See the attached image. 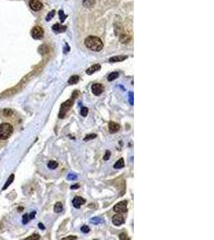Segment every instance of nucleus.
I'll return each instance as SVG.
<instances>
[{"mask_svg": "<svg viewBox=\"0 0 214 240\" xmlns=\"http://www.w3.org/2000/svg\"><path fill=\"white\" fill-rule=\"evenodd\" d=\"M128 95H129V102L130 104H132V105H133L134 104V97H133V92H129V94H128Z\"/></svg>", "mask_w": 214, "mask_h": 240, "instance_id": "34", "label": "nucleus"}, {"mask_svg": "<svg viewBox=\"0 0 214 240\" xmlns=\"http://www.w3.org/2000/svg\"><path fill=\"white\" fill-rule=\"evenodd\" d=\"M55 10H52L51 12H49L47 16L46 17V20H47V21H50V20H51V19H52V18L55 16Z\"/></svg>", "mask_w": 214, "mask_h": 240, "instance_id": "26", "label": "nucleus"}, {"mask_svg": "<svg viewBox=\"0 0 214 240\" xmlns=\"http://www.w3.org/2000/svg\"><path fill=\"white\" fill-rule=\"evenodd\" d=\"M13 127L9 123H3L0 125V139H7L13 133Z\"/></svg>", "mask_w": 214, "mask_h": 240, "instance_id": "2", "label": "nucleus"}, {"mask_svg": "<svg viewBox=\"0 0 214 240\" xmlns=\"http://www.w3.org/2000/svg\"><path fill=\"white\" fill-rule=\"evenodd\" d=\"M91 91L95 95L99 96L104 91V86L100 83H95L91 86Z\"/></svg>", "mask_w": 214, "mask_h": 240, "instance_id": "6", "label": "nucleus"}, {"mask_svg": "<svg viewBox=\"0 0 214 240\" xmlns=\"http://www.w3.org/2000/svg\"><path fill=\"white\" fill-rule=\"evenodd\" d=\"M69 239H77L76 236H68L67 238H63V240H69Z\"/></svg>", "mask_w": 214, "mask_h": 240, "instance_id": "36", "label": "nucleus"}, {"mask_svg": "<svg viewBox=\"0 0 214 240\" xmlns=\"http://www.w3.org/2000/svg\"><path fill=\"white\" fill-rule=\"evenodd\" d=\"M59 164L57 162H55V161H50L48 163V164H47V166H48V168H50V169H56L57 167H58Z\"/></svg>", "mask_w": 214, "mask_h": 240, "instance_id": "21", "label": "nucleus"}, {"mask_svg": "<svg viewBox=\"0 0 214 240\" xmlns=\"http://www.w3.org/2000/svg\"><path fill=\"white\" fill-rule=\"evenodd\" d=\"M96 138V134H88L86 137L84 138V140L85 141V142H87V141H89L91 140V139H93V138Z\"/></svg>", "mask_w": 214, "mask_h": 240, "instance_id": "23", "label": "nucleus"}, {"mask_svg": "<svg viewBox=\"0 0 214 240\" xmlns=\"http://www.w3.org/2000/svg\"><path fill=\"white\" fill-rule=\"evenodd\" d=\"M85 202H86V200H85L84 198H83L82 197H79V196H75V198H74V199H73V201H72L73 206H74L76 209L80 208L81 205L84 204Z\"/></svg>", "mask_w": 214, "mask_h": 240, "instance_id": "9", "label": "nucleus"}, {"mask_svg": "<svg viewBox=\"0 0 214 240\" xmlns=\"http://www.w3.org/2000/svg\"><path fill=\"white\" fill-rule=\"evenodd\" d=\"M79 94H80V93H79V90H75V91L73 92V94H72V97H71V98L75 99L76 98H78V96H79Z\"/></svg>", "mask_w": 214, "mask_h": 240, "instance_id": "35", "label": "nucleus"}, {"mask_svg": "<svg viewBox=\"0 0 214 240\" xmlns=\"http://www.w3.org/2000/svg\"><path fill=\"white\" fill-rule=\"evenodd\" d=\"M124 218L121 214H119L117 213V214L114 215L113 218H112V223L115 225V226H120L122 224L124 223Z\"/></svg>", "mask_w": 214, "mask_h": 240, "instance_id": "7", "label": "nucleus"}, {"mask_svg": "<svg viewBox=\"0 0 214 240\" xmlns=\"http://www.w3.org/2000/svg\"><path fill=\"white\" fill-rule=\"evenodd\" d=\"M119 237H120V239H121V240H129L130 239V238H128V235H127L125 233H121Z\"/></svg>", "mask_w": 214, "mask_h": 240, "instance_id": "32", "label": "nucleus"}, {"mask_svg": "<svg viewBox=\"0 0 214 240\" xmlns=\"http://www.w3.org/2000/svg\"><path fill=\"white\" fill-rule=\"evenodd\" d=\"M52 30L55 33H63V32H64L67 30V26L56 23V24H55V25L52 26Z\"/></svg>", "mask_w": 214, "mask_h": 240, "instance_id": "11", "label": "nucleus"}, {"mask_svg": "<svg viewBox=\"0 0 214 240\" xmlns=\"http://www.w3.org/2000/svg\"><path fill=\"white\" fill-rule=\"evenodd\" d=\"M30 7L35 11H39L43 8V4L39 0H31Z\"/></svg>", "mask_w": 214, "mask_h": 240, "instance_id": "8", "label": "nucleus"}, {"mask_svg": "<svg viewBox=\"0 0 214 240\" xmlns=\"http://www.w3.org/2000/svg\"><path fill=\"white\" fill-rule=\"evenodd\" d=\"M39 238H40V236H39V234H34L31 235V236L28 237V238H26V240H37V239H39Z\"/></svg>", "mask_w": 214, "mask_h": 240, "instance_id": "25", "label": "nucleus"}, {"mask_svg": "<svg viewBox=\"0 0 214 240\" xmlns=\"http://www.w3.org/2000/svg\"><path fill=\"white\" fill-rule=\"evenodd\" d=\"M124 166V160L123 159H120L116 163L114 164V168L115 169H121Z\"/></svg>", "mask_w": 214, "mask_h": 240, "instance_id": "15", "label": "nucleus"}, {"mask_svg": "<svg viewBox=\"0 0 214 240\" xmlns=\"http://www.w3.org/2000/svg\"><path fill=\"white\" fill-rule=\"evenodd\" d=\"M120 126L118 123H116L115 122L112 121L109 122V123H108V130H109L110 133H112V134L116 133V132L120 131Z\"/></svg>", "mask_w": 214, "mask_h": 240, "instance_id": "10", "label": "nucleus"}, {"mask_svg": "<svg viewBox=\"0 0 214 240\" xmlns=\"http://www.w3.org/2000/svg\"><path fill=\"white\" fill-rule=\"evenodd\" d=\"M127 56H123V55H118V56H114L109 58V62L110 63H116V62H122V61L125 60L127 58Z\"/></svg>", "mask_w": 214, "mask_h": 240, "instance_id": "13", "label": "nucleus"}, {"mask_svg": "<svg viewBox=\"0 0 214 240\" xmlns=\"http://www.w3.org/2000/svg\"><path fill=\"white\" fill-rule=\"evenodd\" d=\"M119 77V73L118 72H112V73H111L109 75H108V77H107V80L108 81H113V80L116 79L117 78Z\"/></svg>", "mask_w": 214, "mask_h": 240, "instance_id": "19", "label": "nucleus"}, {"mask_svg": "<svg viewBox=\"0 0 214 240\" xmlns=\"http://www.w3.org/2000/svg\"><path fill=\"white\" fill-rule=\"evenodd\" d=\"M80 230H81V231L83 232V233L87 234L90 231V227H88V226H86V225H85V226H83V227H81V229H80Z\"/></svg>", "mask_w": 214, "mask_h": 240, "instance_id": "29", "label": "nucleus"}, {"mask_svg": "<svg viewBox=\"0 0 214 240\" xmlns=\"http://www.w3.org/2000/svg\"><path fill=\"white\" fill-rule=\"evenodd\" d=\"M110 157H111V151L110 150H107V151L105 152V154H104V161H107V160L110 159Z\"/></svg>", "mask_w": 214, "mask_h": 240, "instance_id": "31", "label": "nucleus"}, {"mask_svg": "<svg viewBox=\"0 0 214 240\" xmlns=\"http://www.w3.org/2000/svg\"><path fill=\"white\" fill-rule=\"evenodd\" d=\"M84 6L87 7H91L95 4V0H84L83 2Z\"/></svg>", "mask_w": 214, "mask_h": 240, "instance_id": "22", "label": "nucleus"}, {"mask_svg": "<svg viewBox=\"0 0 214 240\" xmlns=\"http://www.w3.org/2000/svg\"><path fill=\"white\" fill-rule=\"evenodd\" d=\"M59 18L61 19V22H64V20L66 19V18H67V15L63 13V10H59Z\"/></svg>", "mask_w": 214, "mask_h": 240, "instance_id": "24", "label": "nucleus"}, {"mask_svg": "<svg viewBox=\"0 0 214 240\" xmlns=\"http://www.w3.org/2000/svg\"><path fill=\"white\" fill-rule=\"evenodd\" d=\"M44 31L42 27H40L39 26H36L31 31V36L35 39H41L43 37Z\"/></svg>", "mask_w": 214, "mask_h": 240, "instance_id": "5", "label": "nucleus"}, {"mask_svg": "<svg viewBox=\"0 0 214 240\" xmlns=\"http://www.w3.org/2000/svg\"><path fill=\"white\" fill-rule=\"evenodd\" d=\"M120 41L122 43L126 44V43H128L131 41V37H130L129 35H127V34H122L120 37Z\"/></svg>", "mask_w": 214, "mask_h": 240, "instance_id": "14", "label": "nucleus"}, {"mask_svg": "<svg viewBox=\"0 0 214 240\" xmlns=\"http://www.w3.org/2000/svg\"><path fill=\"white\" fill-rule=\"evenodd\" d=\"M36 211H33V212H31V214H30L29 215V218L30 219H32V218H35V215H36Z\"/></svg>", "mask_w": 214, "mask_h": 240, "instance_id": "37", "label": "nucleus"}, {"mask_svg": "<svg viewBox=\"0 0 214 240\" xmlns=\"http://www.w3.org/2000/svg\"><path fill=\"white\" fill-rule=\"evenodd\" d=\"M74 101H75V99L71 98V99H68V100H67L66 102H64L62 104L61 107H60V111H59V118H64L66 114L68 113V111L71 108V106L74 104Z\"/></svg>", "mask_w": 214, "mask_h": 240, "instance_id": "3", "label": "nucleus"}, {"mask_svg": "<svg viewBox=\"0 0 214 240\" xmlns=\"http://www.w3.org/2000/svg\"><path fill=\"white\" fill-rule=\"evenodd\" d=\"M84 44L86 47L88 48L90 51L95 52L100 51L104 47L103 42L101 41L100 38L96 36H88L84 40Z\"/></svg>", "mask_w": 214, "mask_h": 240, "instance_id": "1", "label": "nucleus"}, {"mask_svg": "<svg viewBox=\"0 0 214 240\" xmlns=\"http://www.w3.org/2000/svg\"><path fill=\"white\" fill-rule=\"evenodd\" d=\"M29 214H24V215H23V223L24 224H26V223H28V221H29Z\"/></svg>", "mask_w": 214, "mask_h": 240, "instance_id": "33", "label": "nucleus"}, {"mask_svg": "<svg viewBox=\"0 0 214 240\" xmlns=\"http://www.w3.org/2000/svg\"><path fill=\"white\" fill-rule=\"evenodd\" d=\"M39 227L40 228V229H42V230H44L45 229V227L43 225V223H39Z\"/></svg>", "mask_w": 214, "mask_h": 240, "instance_id": "39", "label": "nucleus"}, {"mask_svg": "<svg viewBox=\"0 0 214 240\" xmlns=\"http://www.w3.org/2000/svg\"><path fill=\"white\" fill-rule=\"evenodd\" d=\"M100 64H95L93 66H91V67H89L88 70H86V73L91 75L92 74H94L95 72H96L99 70H100Z\"/></svg>", "mask_w": 214, "mask_h": 240, "instance_id": "12", "label": "nucleus"}, {"mask_svg": "<svg viewBox=\"0 0 214 240\" xmlns=\"http://www.w3.org/2000/svg\"><path fill=\"white\" fill-rule=\"evenodd\" d=\"M54 211L56 213H59V212H61L63 211V204L60 202H58L55 203V207H54Z\"/></svg>", "mask_w": 214, "mask_h": 240, "instance_id": "17", "label": "nucleus"}, {"mask_svg": "<svg viewBox=\"0 0 214 240\" xmlns=\"http://www.w3.org/2000/svg\"><path fill=\"white\" fill-rule=\"evenodd\" d=\"M79 188V184H75V185H72L71 186V189L72 190H75V189Z\"/></svg>", "mask_w": 214, "mask_h": 240, "instance_id": "38", "label": "nucleus"}, {"mask_svg": "<svg viewBox=\"0 0 214 240\" xmlns=\"http://www.w3.org/2000/svg\"><path fill=\"white\" fill-rule=\"evenodd\" d=\"M80 114L84 117L87 116L88 114V108H87V107H82L81 111H80Z\"/></svg>", "mask_w": 214, "mask_h": 240, "instance_id": "27", "label": "nucleus"}, {"mask_svg": "<svg viewBox=\"0 0 214 240\" xmlns=\"http://www.w3.org/2000/svg\"><path fill=\"white\" fill-rule=\"evenodd\" d=\"M12 114H13V111L10 109H5L3 111V115L5 116H10Z\"/></svg>", "mask_w": 214, "mask_h": 240, "instance_id": "30", "label": "nucleus"}, {"mask_svg": "<svg viewBox=\"0 0 214 240\" xmlns=\"http://www.w3.org/2000/svg\"><path fill=\"white\" fill-rule=\"evenodd\" d=\"M77 179V175L74 174V173H70L68 174V180H75V179Z\"/></svg>", "mask_w": 214, "mask_h": 240, "instance_id": "28", "label": "nucleus"}, {"mask_svg": "<svg viewBox=\"0 0 214 240\" xmlns=\"http://www.w3.org/2000/svg\"><path fill=\"white\" fill-rule=\"evenodd\" d=\"M127 205H128V202L127 201H120L118 203L114 206L113 211L116 213H119V214H122V213H125L128 211V207H127Z\"/></svg>", "mask_w": 214, "mask_h": 240, "instance_id": "4", "label": "nucleus"}, {"mask_svg": "<svg viewBox=\"0 0 214 240\" xmlns=\"http://www.w3.org/2000/svg\"><path fill=\"white\" fill-rule=\"evenodd\" d=\"M90 222L92 223L93 224H95V225H97V224H100L101 223H104V220H103L102 218H100L94 217L92 218H91Z\"/></svg>", "mask_w": 214, "mask_h": 240, "instance_id": "20", "label": "nucleus"}, {"mask_svg": "<svg viewBox=\"0 0 214 240\" xmlns=\"http://www.w3.org/2000/svg\"><path fill=\"white\" fill-rule=\"evenodd\" d=\"M14 178H15V175H10V176L9 177V179H7V182L5 183V185H4L3 190H5V189H7V187H8V186H9L10 184H11V182L14 181Z\"/></svg>", "mask_w": 214, "mask_h": 240, "instance_id": "18", "label": "nucleus"}, {"mask_svg": "<svg viewBox=\"0 0 214 240\" xmlns=\"http://www.w3.org/2000/svg\"><path fill=\"white\" fill-rule=\"evenodd\" d=\"M79 81V77L78 75H72V76L68 80V83L70 85H73V84H76L78 83V82Z\"/></svg>", "mask_w": 214, "mask_h": 240, "instance_id": "16", "label": "nucleus"}]
</instances>
